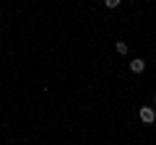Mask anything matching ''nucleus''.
Returning a JSON list of instances; mask_svg holds the SVG:
<instances>
[{
	"label": "nucleus",
	"instance_id": "nucleus-1",
	"mask_svg": "<svg viewBox=\"0 0 156 145\" xmlns=\"http://www.w3.org/2000/svg\"><path fill=\"white\" fill-rule=\"evenodd\" d=\"M138 117H140V122H143V124H154L156 122V112L151 109V106H143V109L138 112Z\"/></svg>",
	"mask_w": 156,
	"mask_h": 145
},
{
	"label": "nucleus",
	"instance_id": "nucleus-2",
	"mask_svg": "<svg viewBox=\"0 0 156 145\" xmlns=\"http://www.w3.org/2000/svg\"><path fill=\"white\" fill-rule=\"evenodd\" d=\"M130 70H133V72H143L146 70V60H140V57L130 60Z\"/></svg>",
	"mask_w": 156,
	"mask_h": 145
},
{
	"label": "nucleus",
	"instance_id": "nucleus-3",
	"mask_svg": "<svg viewBox=\"0 0 156 145\" xmlns=\"http://www.w3.org/2000/svg\"><path fill=\"white\" fill-rule=\"evenodd\" d=\"M115 49L120 52V55H128V44H125V42H117V44H115Z\"/></svg>",
	"mask_w": 156,
	"mask_h": 145
},
{
	"label": "nucleus",
	"instance_id": "nucleus-4",
	"mask_svg": "<svg viewBox=\"0 0 156 145\" xmlns=\"http://www.w3.org/2000/svg\"><path fill=\"white\" fill-rule=\"evenodd\" d=\"M120 3H122V0H104V5H107V8H117Z\"/></svg>",
	"mask_w": 156,
	"mask_h": 145
}]
</instances>
